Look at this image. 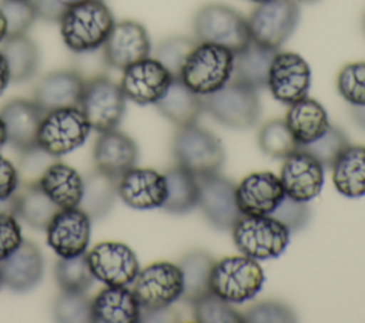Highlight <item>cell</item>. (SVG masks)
<instances>
[{"label": "cell", "instance_id": "1", "mask_svg": "<svg viewBox=\"0 0 365 323\" xmlns=\"http://www.w3.org/2000/svg\"><path fill=\"white\" fill-rule=\"evenodd\" d=\"M114 23L104 0H84L66 9L60 20V34L73 53H93L103 47Z\"/></svg>", "mask_w": 365, "mask_h": 323}, {"label": "cell", "instance_id": "2", "mask_svg": "<svg viewBox=\"0 0 365 323\" xmlns=\"http://www.w3.org/2000/svg\"><path fill=\"white\" fill-rule=\"evenodd\" d=\"M234 53L212 43H197L188 54L180 80L194 92L208 95L232 78Z\"/></svg>", "mask_w": 365, "mask_h": 323}, {"label": "cell", "instance_id": "3", "mask_svg": "<svg viewBox=\"0 0 365 323\" xmlns=\"http://www.w3.org/2000/svg\"><path fill=\"white\" fill-rule=\"evenodd\" d=\"M192 31L198 43L218 44L234 54L251 41L247 18L222 3L201 6L194 14Z\"/></svg>", "mask_w": 365, "mask_h": 323}, {"label": "cell", "instance_id": "4", "mask_svg": "<svg viewBox=\"0 0 365 323\" xmlns=\"http://www.w3.org/2000/svg\"><path fill=\"white\" fill-rule=\"evenodd\" d=\"M264 280L265 276L258 260L241 253L214 262L210 287L221 299L232 305H242L257 296Z\"/></svg>", "mask_w": 365, "mask_h": 323}, {"label": "cell", "instance_id": "5", "mask_svg": "<svg viewBox=\"0 0 365 323\" xmlns=\"http://www.w3.org/2000/svg\"><path fill=\"white\" fill-rule=\"evenodd\" d=\"M171 149L177 165L197 178L218 174L225 158L220 138L197 124L178 128Z\"/></svg>", "mask_w": 365, "mask_h": 323}, {"label": "cell", "instance_id": "6", "mask_svg": "<svg viewBox=\"0 0 365 323\" xmlns=\"http://www.w3.org/2000/svg\"><path fill=\"white\" fill-rule=\"evenodd\" d=\"M291 232L272 215H241L232 226L237 249L255 260L278 258L288 246Z\"/></svg>", "mask_w": 365, "mask_h": 323}, {"label": "cell", "instance_id": "7", "mask_svg": "<svg viewBox=\"0 0 365 323\" xmlns=\"http://www.w3.org/2000/svg\"><path fill=\"white\" fill-rule=\"evenodd\" d=\"M202 100L204 111L228 128L247 129L259 118L261 105L257 91L232 78Z\"/></svg>", "mask_w": 365, "mask_h": 323}, {"label": "cell", "instance_id": "8", "mask_svg": "<svg viewBox=\"0 0 365 323\" xmlns=\"http://www.w3.org/2000/svg\"><path fill=\"white\" fill-rule=\"evenodd\" d=\"M247 21L252 41L278 51L298 26L299 3L295 0H267L258 3Z\"/></svg>", "mask_w": 365, "mask_h": 323}, {"label": "cell", "instance_id": "9", "mask_svg": "<svg viewBox=\"0 0 365 323\" xmlns=\"http://www.w3.org/2000/svg\"><path fill=\"white\" fill-rule=\"evenodd\" d=\"M125 97L120 84L106 75L86 81L78 108L97 132L115 129L125 114Z\"/></svg>", "mask_w": 365, "mask_h": 323}, {"label": "cell", "instance_id": "10", "mask_svg": "<svg viewBox=\"0 0 365 323\" xmlns=\"http://www.w3.org/2000/svg\"><path fill=\"white\" fill-rule=\"evenodd\" d=\"M91 131V125L78 107L53 110L44 114L37 144L54 157H63L81 147Z\"/></svg>", "mask_w": 365, "mask_h": 323}, {"label": "cell", "instance_id": "11", "mask_svg": "<svg viewBox=\"0 0 365 323\" xmlns=\"http://www.w3.org/2000/svg\"><path fill=\"white\" fill-rule=\"evenodd\" d=\"M131 290L143 310L173 306L184 290L181 269L173 262H154L138 270Z\"/></svg>", "mask_w": 365, "mask_h": 323}, {"label": "cell", "instance_id": "12", "mask_svg": "<svg viewBox=\"0 0 365 323\" xmlns=\"http://www.w3.org/2000/svg\"><path fill=\"white\" fill-rule=\"evenodd\" d=\"M311 87V68L308 63L292 51H277L268 71L267 88L282 102L292 104L308 95Z\"/></svg>", "mask_w": 365, "mask_h": 323}, {"label": "cell", "instance_id": "13", "mask_svg": "<svg viewBox=\"0 0 365 323\" xmlns=\"http://www.w3.org/2000/svg\"><path fill=\"white\" fill-rule=\"evenodd\" d=\"M86 256L96 280L106 286H128L140 270L134 250L121 242H100Z\"/></svg>", "mask_w": 365, "mask_h": 323}, {"label": "cell", "instance_id": "14", "mask_svg": "<svg viewBox=\"0 0 365 323\" xmlns=\"http://www.w3.org/2000/svg\"><path fill=\"white\" fill-rule=\"evenodd\" d=\"M173 78L157 58L147 57L123 70L120 88L127 100L148 105L155 104L165 94Z\"/></svg>", "mask_w": 365, "mask_h": 323}, {"label": "cell", "instance_id": "15", "mask_svg": "<svg viewBox=\"0 0 365 323\" xmlns=\"http://www.w3.org/2000/svg\"><path fill=\"white\" fill-rule=\"evenodd\" d=\"M150 36L145 27L135 20H121L114 23L103 44L104 63L115 70H124L128 65L150 57Z\"/></svg>", "mask_w": 365, "mask_h": 323}, {"label": "cell", "instance_id": "16", "mask_svg": "<svg viewBox=\"0 0 365 323\" xmlns=\"http://www.w3.org/2000/svg\"><path fill=\"white\" fill-rule=\"evenodd\" d=\"M47 245L60 256L86 253L91 236V218L78 206L60 209L46 228Z\"/></svg>", "mask_w": 365, "mask_h": 323}, {"label": "cell", "instance_id": "17", "mask_svg": "<svg viewBox=\"0 0 365 323\" xmlns=\"http://www.w3.org/2000/svg\"><path fill=\"white\" fill-rule=\"evenodd\" d=\"M279 181L287 196L309 202L319 195L324 186L325 169L312 155L298 148L284 158Z\"/></svg>", "mask_w": 365, "mask_h": 323}, {"label": "cell", "instance_id": "18", "mask_svg": "<svg viewBox=\"0 0 365 323\" xmlns=\"http://www.w3.org/2000/svg\"><path fill=\"white\" fill-rule=\"evenodd\" d=\"M198 206L205 219L217 229H232L242 215L240 212L235 185L218 174L198 178Z\"/></svg>", "mask_w": 365, "mask_h": 323}, {"label": "cell", "instance_id": "19", "mask_svg": "<svg viewBox=\"0 0 365 323\" xmlns=\"http://www.w3.org/2000/svg\"><path fill=\"white\" fill-rule=\"evenodd\" d=\"M284 196L279 176L268 171L248 174L235 185V198L242 215H272Z\"/></svg>", "mask_w": 365, "mask_h": 323}, {"label": "cell", "instance_id": "20", "mask_svg": "<svg viewBox=\"0 0 365 323\" xmlns=\"http://www.w3.org/2000/svg\"><path fill=\"white\" fill-rule=\"evenodd\" d=\"M117 192L134 209L161 208L167 198V181L155 169L133 166L118 178Z\"/></svg>", "mask_w": 365, "mask_h": 323}, {"label": "cell", "instance_id": "21", "mask_svg": "<svg viewBox=\"0 0 365 323\" xmlns=\"http://www.w3.org/2000/svg\"><path fill=\"white\" fill-rule=\"evenodd\" d=\"M4 122L7 142L20 152L38 147L37 135L44 111L30 100L16 98L6 102L0 110Z\"/></svg>", "mask_w": 365, "mask_h": 323}, {"label": "cell", "instance_id": "22", "mask_svg": "<svg viewBox=\"0 0 365 323\" xmlns=\"http://www.w3.org/2000/svg\"><path fill=\"white\" fill-rule=\"evenodd\" d=\"M86 80L76 70H57L40 78L33 91V101L46 112L78 107Z\"/></svg>", "mask_w": 365, "mask_h": 323}, {"label": "cell", "instance_id": "23", "mask_svg": "<svg viewBox=\"0 0 365 323\" xmlns=\"http://www.w3.org/2000/svg\"><path fill=\"white\" fill-rule=\"evenodd\" d=\"M3 285L14 292L33 289L43 277L44 259L40 249L30 240H24L6 259L0 260Z\"/></svg>", "mask_w": 365, "mask_h": 323}, {"label": "cell", "instance_id": "24", "mask_svg": "<svg viewBox=\"0 0 365 323\" xmlns=\"http://www.w3.org/2000/svg\"><path fill=\"white\" fill-rule=\"evenodd\" d=\"M137 158L138 148L131 137L117 129L100 132L93 151L96 169L118 179L135 166Z\"/></svg>", "mask_w": 365, "mask_h": 323}, {"label": "cell", "instance_id": "25", "mask_svg": "<svg viewBox=\"0 0 365 323\" xmlns=\"http://www.w3.org/2000/svg\"><path fill=\"white\" fill-rule=\"evenodd\" d=\"M141 306L127 286H107L91 300V317L97 323H137Z\"/></svg>", "mask_w": 365, "mask_h": 323}, {"label": "cell", "instance_id": "26", "mask_svg": "<svg viewBox=\"0 0 365 323\" xmlns=\"http://www.w3.org/2000/svg\"><path fill=\"white\" fill-rule=\"evenodd\" d=\"M154 105L178 128L197 124L204 111L202 95L190 90L180 78H173L165 94Z\"/></svg>", "mask_w": 365, "mask_h": 323}, {"label": "cell", "instance_id": "27", "mask_svg": "<svg viewBox=\"0 0 365 323\" xmlns=\"http://www.w3.org/2000/svg\"><path fill=\"white\" fill-rule=\"evenodd\" d=\"M284 121L299 147L321 137L331 125L322 104L308 95L289 104Z\"/></svg>", "mask_w": 365, "mask_h": 323}, {"label": "cell", "instance_id": "28", "mask_svg": "<svg viewBox=\"0 0 365 323\" xmlns=\"http://www.w3.org/2000/svg\"><path fill=\"white\" fill-rule=\"evenodd\" d=\"M40 188L60 208H76L83 195V176L71 166L54 161L40 176Z\"/></svg>", "mask_w": 365, "mask_h": 323}, {"label": "cell", "instance_id": "29", "mask_svg": "<svg viewBox=\"0 0 365 323\" xmlns=\"http://www.w3.org/2000/svg\"><path fill=\"white\" fill-rule=\"evenodd\" d=\"M60 208L46 195L38 182H19L13 195V215L36 229H46Z\"/></svg>", "mask_w": 365, "mask_h": 323}, {"label": "cell", "instance_id": "30", "mask_svg": "<svg viewBox=\"0 0 365 323\" xmlns=\"http://www.w3.org/2000/svg\"><path fill=\"white\" fill-rule=\"evenodd\" d=\"M332 184L335 189L346 198H361L365 195V145L348 144L334 165Z\"/></svg>", "mask_w": 365, "mask_h": 323}, {"label": "cell", "instance_id": "31", "mask_svg": "<svg viewBox=\"0 0 365 323\" xmlns=\"http://www.w3.org/2000/svg\"><path fill=\"white\" fill-rule=\"evenodd\" d=\"M275 50L250 41L242 50L234 54L232 80L242 83L255 91L267 87V78Z\"/></svg>", "mask_w": 365, "mask_h": 323}, {"label": "cell", "instance_id": "32", "mask_svg": "<svg viewBox=\"0 0 365 323\" xmlns=\"http://www.w3.org/2000/svg\"><path fill=\"white\" fill-rule=\"evenodd\" d=\"M117 184V178L100 169L88 172L86 176H83V195L78 208L91 219L106 216L111 211L118 195Z\"/></svg>", "mask_w": 365, "mask_h": 323}, {"label": "cell", "instance_id": "33", "mask_svg": "<svg viewBox=\"0 0 365 323\" xmlns=\"http://www.w3.org/2000/svg\"><path fill=\"white\" fill-rule=\"evenodd\" d=\"M0 51L9 64L11 83H26L36 75L40 64V51L27 34L6 36Z\"/></svg>", "mask_w": 365, "mask_h": 323}, {"label": "cell", "instance_id": "34", "mask_svg": "<svg viewBox=\"0 0 365 323\" xmlns=\"http://www.w3.org/2000/svg\"><path fill=\"white\" fill-rule=\"evenodd\" d=\"M167 181V198L163 209L168 213L184 215L198 206V178L180 165H174L164 172Z\"/></svg>", "mask_w": 365, "mask_h": 323}, {"label": "cell", "instance_id": "35", "mask_svg": "<svg viewBox=\"0 0 365 323\" xmlns=\"http://www.w3.org/2000/svg\"><path fill=\"white\" fill-rule=\"evenodd\" d=\"M214 262V258L201 249L191 250L181 258L178 263L184 280L181 299L185 303L192 305L195 300L211 292L210 279Z\"/></svg>", "mask_w": 365, "mask_h": 323}, {"label": "cell", "instance_id": "36", "mask_svg": "<svg viewBox=\"0 0 365 323\" xmlns=\"http://www.w3.org/2000/svg\"><path fill=\"white\" fill-rule=\"evenodd\" d=\"M54 276L64 292H86L96 282L86 253L58 259L54 266Z\"/></svg>", "mask_w": 365, "mask_h": 323}, {"label": "cell", "instance_id": "37", "mask_svg": "<svg viewBox=\"0 0 365 323\" xmlns=\"http://www.w3.org/2000/svg\"><path fill=\"white\" fill-rule=\"evenodd\" d=\"M258 145L271 158L284 159L299 148L284 120L267 121L258 131Z\"/></svg>", "mask_w": 365, "mask_h": 323}, {"label": "cell", "instance_id": "38", "mask_svg": "<svg viewBox=\"0 0 365 323\" xmlns=\"http://www.w3.org/2000/svg\"><path fill=\"white\" fill-rule=\"evenodd\" d=\"M192 317L200 323H241L244 322L242 313H240L232 303L221 299L215 293L210 292L195 300L192 305Z\"/></svg>", "mask_w": 365, "mask_h": 323}, {"label": "cell", "instance_id": "39", "mask_svg": "<svg viewBox=\"0 0 365 323\" xmlns=\"http://www.w3.org/2000/svg\"><path fill=\"white\" fill-rule=\"evenodd\" d=\"M197 43L198 41L195 38L188 36L168 37L157 46L154 58H157L174 78H178L188 54L192 51Z\"/></svg>", "mask_w": 365, "mask_h": 323}, {"label": "cell", "instance_id": "40", "mask_svg": "<svg viewBox=\"0 0 365 323\" xmlns=\"http://www.w3.org/2000/svg\"><path fill=\"white\" fill-rule=\"evenodd\" d=\"M348 144L349 142L345 132L338 127L329 125L321 137L299 148L312 155L324 166V169H331L335 159Z\"/></svg>", "mask_w": 365, "mask_h": 323}, {"label": "cell", "instance_id": "41", "mask_svg": "<svg viewBox=\"0 0 365 323\" xmlns=\"http://www.w3.org/2000/svg\"><path fill=\"white\" fill-rule=\"evenodd\" d=\"M53 314L57 322L63 323H86L93 322L91 300L86 292L60 293L53 305Z\"/></svg>", "mask_w": 365, "mask_h": 323}, {"label": "cell", "instance_id": "42", "mask_svg": "<svg viewBox=\"0 0 365 323\" xmlns=\"http://www.w3.org/2000/svg\"><path fill=\"white\" fill-rule=\"evenodd\" d=\"M339 95L352 105H365V63L345 64L336 75Z\"/></svg>", "mask_w": 365, "mask_h": 323}, {"label": "cell", "instance_id": "43", "mask_svg": "<svg viewBox=\"0 0 365 323\" xmlns=\"http://www.w3.org/2000/svg\"><path fill=\"white\" fill-rule=\"evenodd\" d=\"M0 11L7 23V36L26 34L37 18L30 0H1Z\"/></svg>", "mask_w": 365, "mask_h": 323}, {"label": "cell", "instance_id": "44", "mask_svg": "<svg viewBox=\"0 0 365 323\" xmlns=\"http://www.w3.org/2000/svg\"><path fill=\"white\" fill-rule=\"evenodd\" d=\"M244 322L248 323H289L295 322L297 316L295 312L285 303L278 300H264L255 305H251L242 313Z\"/></svg>", "mask_w": 365, "mask_h": 323}, {"label": "cell", "instance_id": "45", "mask_svg": "<svg viewBox=\"0 0 365 323\" xmlns=\"http://www.w3.org/2000/svg\"><path fill=\"white\" fill-rule=\"evenodd\" d=\"M272 216L277 218L292 233L307 226L311 211L307 202H299L285 195L281 203L272 212Z\"/></svg>", "mask_w": 365, "mask_h": 323}, {"label": "cell", "instance_id": "46", "mask_svg": "<svg viewBox=\"0 0 365 323\" xmlns=\"http://www.w3.org/2000/svg\"><path fill=\"white\" fill-rule=\"evenodd\" d=\"M58 158L50 155L40 147L21 152L20 169H21V182H38L43 172Z\"/></svg>", "mask_w": 365, "mask_h": 323}, {"label": "cell", "instance_id": "47", "mask_svg": "<svg viewBox=\"0 0 365 323\" xmlns=\"http://www.w3.org/2000/svg\"><path fill=\"white\" fill-rule=\"evenodd\" d=\"M23 242L21 229L10 212L0 213V260L10 256Z\"/></svg>", "mask_w": 365, "mask_h": 323}, {"label": "cell", "instance_id": "48", "mask_svg": "<svg viewBox=\"0 0 365 323\" xmlns=\"http://www.w3.org/2000/svg\"><path fill=\"white\" fill-rule=\"evenodd\" d=\"M19 172L16 166L0 155V201L10 199L19 186Z\"/></svg>", "mask_w": 365, "mask_h": 323}, {"label": "cell", "instance_id": "49", "mask_svg": "<svg viewBox=\"0 0 365 323\" xmlns=\"http://www.w3.org/2000/svg\"><path fill=\"white\" fill-rule=\"evenodd\" d=\"M36 17L48 23H60L67 6L63 4L60 0H30Z\"/></svg>", "mask_w": 365, "mask_h": 323}, {"label": "cell", "instance_id": "50", "mask_svg": "<svg viewBox=\"0 0 365 323\" xmlns=\"http://www.w3.org/2000/svg\"><path fill=\"white\" fill-rule=\"evenodd\" d=\"M178 313L173 309V306L155 309V310H143L140 322H178Z\"/></svg>", "mask_w": 365, "mask_h": 323}, {"label": "cell", "instance_id": "51", "mask_svg": "<svg viewBox=\"0 0 365 323\" xmlns=\"http://www.w3.org/2000/svg\"><path fill=\"white\" fill-rule=\"evenodd\" d=\"M10 81H11L10 68H9V64H7L3 53L0 51V95L4 92V90L7 88Z\"/></svg>", "mask_w": 365, "mask_h": 323}, {"label": "cell", "instance_id": "52", "mask_svg": "<svg viewBox=\"0 0 365 323\" xmlns=\"http://www.w3.org/2000/svg\"><path fill=\"white\" fill-rule=\"evenodd\" d=\"M351 117L356 125H359L362 129H365V105H352Z\"/></svg>", "mask_w": 365, "mask_h": 323}, {"label": "cell", "instance_id": "53", "mask_svg": "<svg viewBox=\"0 0 365 323\" xmlns=\"http://www.w3.org/2000/svg\"><path fill=\"white\" fill-rule=\"evenodd\" d=\"M1 212H10L13 213V196L7 201H0V213Z\"/></svg>", "mask_w": 365, "mask_h": 323}, {"label": "cell", "instance_id": "54", "mask_svg": "<svg viewBox=\"0 0 365 323\" xmlns=\"http://www.w3.org/2000/svg\"><path fill=\"white\" fill-rule=\"evenodd\" d=\"M6 36H7V23L3 13L0 11V43L6 38Z\"/></svg>", "mask_w": 365, "mask_h": 323}, {"label": "cell", "instance_id": "55", "mask_svg": "<svg viewBox=\"0 0 365 323\" xmlns=\"http://www.w3.org/2000/svg\"><path fill=\"white\" fill-rule=\"evenodd\" d=\"M7 142V135H6V128H4V122L0 117V148Z\"/></svg>", "mask_w": 365, "mask_h": 323}, {"label": "cell", "instance_id": "56", "mask_svg": "<svg viewBox=\"0 0 365 323\" xmlns=\"http://www.w3.org/2000/svg\"><path fill=\"white\" fill-rule=\"evenodd\" d=\"M63 4H66L67 7L68 6H73V4H77V3H80V1H84V0H60Z\"/></svg>", "mask_w": 365, "mask_h": 323}, {"label": "cell", "instance_id": "57", "mask_svg": "<svg viewBox=\"0 0 365 323\" xmlns=\"http://www.w3.org/2000/svg\"><path fill=\"white\" fill-rule=\"evenodd\" d=\"M298 3H315V1H319V0H295Z\"/></svg>", "mask_w": 365, "mask_h": 323}, {"label": "cell", "instance_id": "58", "mask_svg": "<svg viewBox=\"0 0 365 323\" xmlns=\"http://www.w3.org/2000/svg\"><path fill=\"white\" fill-rule=\"evenodd\" d=\"M248 1H252V3H262V1H267V0H248Z\"/></svg>", "mask_w": 365, "mask_h": 323}, {"label": "cell", "instance_id": "59", "mask_svg": "<svg viewBox=\"0 0 365 323\" xmlns=\"http://www.w3.org/2000/svg\"><path fill=\"white\" fill-rule=\"evenodd\" d=\"M1 286H3V277H1V273H0V289H1Z\"/></svg>", "mask_w": 365, "mask_h": 323}, {"label": "cell", "instance_id": "60", "mask_svg": "<svg viewBox=\"0 0 365 323\" xmlns=\"http://www.w3.org/2000/svg\"><path fill=\"white\" fill-rule=\"evenodd\" d=\"M364 28H365V17H364Z\"/></svg>", "mask_w": 365, "mask_h": 323}]
</instances>
